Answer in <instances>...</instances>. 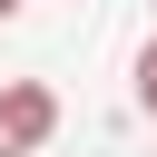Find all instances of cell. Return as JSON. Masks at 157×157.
I'll use <instances>...</instances> for the list:
<instances>
[{
    "label": "cell",
    "mask_w": 157,
    "mask_h": 157,
    "mask_svg": "<svg viewBox=\"0 0 157 157\" xmlns=\"http://www.w3.org/2000/svg\"><path fill=\"white\" fill-rule=\"evenodd\" d=\"M137 108H147V118H157V39H147V49H137Z\"/></svg>",
    "instance_id": "7a4b0ae2"
},
{
    "label": "cell",
    "mask_w": 157,
    "mask_h": 157,
    "mask_svg": "<svg viewBox=\"0 0 157 157\" xmlns=\"http://www.w3.org/2000/svg\"><path fill=\"white\" fill-rule=\"evenodd\" d=\"M49 128H59V98H49L39 78H10V88H0V157H39Z\"/></svg>",
    "instance_id": "6da1fadb"
}]
</instances>
